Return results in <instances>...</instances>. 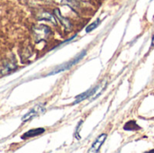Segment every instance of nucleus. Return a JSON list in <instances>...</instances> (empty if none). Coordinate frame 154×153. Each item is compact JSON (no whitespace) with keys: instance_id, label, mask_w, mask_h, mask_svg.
<instances>
[{"instance_id":"f257e3e1","label":"nucleus","mask_w":154,"mask_h":153,"mask_svg":"<svg viewBox=\"0 0 154 153\" xmlns=\"http://www.w3.org/2000/svg\"><path fill=\"white\" fill-rule=\"evenodd\" d=\"M85 54H86V50H83L81 53H79L78 56H76L72 60H70V61H69V62H66V63H64V64H62V65H60V66H59V67L56 68L53 71H51V73H49V75H54V74H57V73H59V72H61V71L69 69L71 67H73L75 64H77L80 60H82V59L84 58Z\"/></svg>"},{"instance_id":"f03ea898","label":"nucleus","mask_w":154,"mask_h":153,"mask_svg":"<svg viewBox=\"0 0 154 153\" xmlns=\"http://www.w3.org/2000/svg\"><path fill=\"white\" fill-rule=\"evenodd\" d=\"M44 112H45L44 106H41V105L35 106L34 107H32L28 113H26V114L23 116L22 121H23V122L30 121V120H32V118H34V117H36V116L42 115V114H43Z\"/></svg>"},{"instance_id":"7ed1b4c3","label":"nucleus","mask_w":154,"mask_h":153,"mask_svg":"<svg viewBox=\"0 0 154 153\" xmlns=\"http://www.w3.org/2000/svg\"><path fill=\"white\" fill-rule=\"evenodd\" d=\"M51 33V30L46 25H39L34 28V34L37 40L41 41L45 39Z\"/></svg>"},{"instance_id":"20e7f679","label":"nucleus","mask_w":154,"mask_h":153,"mask_svg":"<svg viewBox=\"0 0 154 153\" xmlns=\"http://www.w3.org/2000/svg\"><path fill=\"white\" fill-rule=\"evenodd\" d=\"M16 69V63L14 61H8L6 62L1 69H0V76H5L10 74L11 72L14 71Z\"/></svg>"},{"instance_id":"39448f33","label":"nucleus","mask_w":154,"mask_h":153,"mask_svg":"<svg viewBox=\"0 0 154 153\" xmlns=\"http://www.w3.org/2000/svg\"><path fill=\"white\" fill-rule=\"evenodd\" d=\"M54 14H55L57 19L60 22V23H61L67 30H70V29H71V27H72L71 23L69 21V19H67V18H65V17L62 16V14H60V11L59 9H55V10H54Z\"/></svg>"},{"instance_id":"423d86ee","label":"nucleus","mask_w":154,"mask_h":153,"mask_svg":"<svg viewBox=\"0 0 154 153\" xmlns=\"http://www.w3.org/2000/svg\"><path fill=\"white\" fill-rule=\"evenodd\" d=\"M106 134H105V133L101 134V135L95 141V142L93 143L91 149L89 150V152H97V151H98L99 149H100V147L102 146V144H103L104 142L106 141Z\"/></svg>"},{"instance_id":"0eeeda50","label":"nucleus","mask_w":154,"mask_h":153,"mask_svg":"<svg viewBox=\"0 0 154 153\" xmlns=\"http://www.w3.org/2000/svg\"><path fill=\"white\" fill-rule=\"evenodd\" d=\"M45 132V130L43 128H36V129H32L28 132H26L23 136H22V139H28V138H32V137H35V136H38V135H41L43 133Z\"/></svg>"},{"instance_id":"6e6552de","label":"nucleus","mask_w":154,"mask_h":153,"mask_svg":"<svg viewBox=\"0 0 154 153\" xmlns=\"http://www.w3.org/2000/svg\"><path fill=\"white\" fill-rule=\"evenodd\" d=\"M37 18H38V20H46V21H49V22L52 23L53 24H56L57 23L55 17L51 14H50L49 12H42V13H40L37 15Z\"/></svg>"},{"instance_id":"1a4fd4ad","label":"nucleus","mask_w":154,"mask_h":153,"mask_svg":"<svg viewBox=\"0 0 154 153\" xmlns=\"http://www.w3.org/2000/svg\"><path fill=\"white\" fill-rule=\"evenodd\" d=\"M97 90V87H95V88H94V89H92V90H88V91L84 92L83 94H81V95H79V96H77V97H76V101L74 102V104H78V103H79V102H81V101L85 100L86 98H88V97H89L90 96H92V95H93Z\"/></svg>"},{"instance_id":"9d476101","label":"nucleus","mask_w":154,"mask_h":153,"mask_svg":"<svg viewBox=\"0 0 154 153\" xmlns=\"http://www.w3.org/2000/svg\"><path fill=\"white\" fill-rule=\"evenodd\" d=\"M124 129L127 130V131H135V130H139L140 127H139V125H137V124L134 121H130L125 124Z\"/></svg>"},{"instance_id":"9b49d317","label":"nucleus","mask_w":154,"mask_h":153,"mask_svg":"<svg viewBox=\"0 0 154 153\" xmlns=\"http://www.w3.org/2000/svg\"><path fill=\"white\" fill-rule=\"evenodd\" d=\"M99 23H100V20H99V19H97V21H95L94 23H92L91 24H89V25L87 27V29H86V32H92L94 29H96V28L98 26Z\"/></svg>"},{"instance_id":"f8f14e48","label":"nucleus","mask_w":154,"mask_h":153,"mask_svg":"<svg viewBox=\"0 0 154 153\" xmlns=\"http://www.w3.org/2000/svg\"><path fill=\"white\" fill-rule=\"evenodd\" d=\"M43 1H46V2H50V1H51V0H43Z\"/></svg>"},{"instance_id":"ddd939ff","label":"nucleus","mask_w":154,"mask_h":153,"mask_svg":"<svg viewBox=\"0 0 154 153\" xmlns=\"http://www.w3.org/2000/svg\"><path fill=\"white\" fill-rule=\"evenodd\" d=\"M150 152H154V151H150Z\"/></svg>"}]
</instances>
